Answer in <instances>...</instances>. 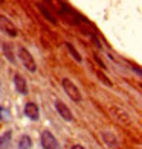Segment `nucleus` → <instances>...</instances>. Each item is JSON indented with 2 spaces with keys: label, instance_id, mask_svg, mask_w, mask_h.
<instances>
[{
  "label": "nucleus",
  "instance_id": "f257e3e1",
  "mask_svg": "<svg viewBox=\"0 0 142 149\" xmlns=\"http://www.w3.org/2000/svg\"><path fill=\"white\" fill-rule=\"evenodd\" d=\"M18 56H20V59H22L25 69H28L29 72H35L37 70L35 59H34V56L25 49V47H20V49H18Z\"/></svg>",
  "mask_w": 142,
  "mask_h": 149
},
{
  "label": "nucleus",
  "instance_id": "f03ea898",
  "mask_svg": "<svg viewBox=\"0 0 142 149\" xmlns=\"http://www.w3.org/2000/svg\"><path fill=\"white\" fill-rule=\"evenodd\" d=\"M63 88H64V91L67 93V96H69L72 100H75V102L81 100V93L78 90V87L73 84L70 79H67V78L63 79Z\"/></svg>",
  "mask_w": 142,
  "mask_h": 149
},
{
  "label": "nucleus",
  "instance_id": "7ed1b4c3",
  "mask_svg": "<svg viewBox=\"0 0 142 149\" xmlns=\"http://www.w3.org/2000/svg\"><path fill=\"white\" fill-rule=\"evenodd\" d=\"M41 146L44 149H61L57 139L53 137V134L49 132V131H44L41 134Z\"/></svg>",
  "mask_w": 142,
  "mask_h": 149
},
{
  "label": "nucleus",
  "instance_id": "20e7f679",
  "mask_svg": "<svg viewBox=\"0 0 142 149\" xmlns=\"http://www.w3.org/2000/svg\"><path fill=\"white\" fill-rule=\"evenodd\" d=\"M0 29H2L5 33L11 35V37H15L17 35V28L12 24L11 20L8 17H5V15H0Z\"/></svg>",
  "mask_w": 142,
  "mask_h": 149
},
{
  "label": "nucleus",
  "instance_id": "39448f33",
  "mask_svg": "<svg viewBox=\"0 0 142 149\" xmlns=\"http://www.w3.org/2000/svg\"><path fill=\"white\" fill-rule=\"evenodd\" d=\"M14 85L20 94H28V85H26V81L22 74H18V73L14 74Z\"/></svg>",
  "mask_w": 142,
  "mask_h": 149
},
{
  "label": "nucleus",
  "instance_id": "423d86ee",
  "mask_svg": "<svg viewBox=\"0 0 142 149\" xmlns=\"http://www.w3.org/2000/svg\"><path fill=\"white\" fill-rule=\"evenodd\" d=\"M55 108H57V111L60 113V116H61L64 120L70 122V120L73 119V116H72L70 110L67 108V105H66V104H63V102H61V100H58V102L55 104Z\"/></svg>",
  "mask_w": 142,
  "mask_h": 149
},
{
  "label": "nucleus",
  "instance_id": "0eeeda50",
  "mask_svg": "<svg viewBox=\"0 0 142 149\" xmlns=\"http://www.w3.org/2000/svg\"><path fill=\"white\" fill-rule=\"evenodd\" d=\"M25 114L28 116L31 120H37L40 116V111H38V107L34 104V102H28L25 105Z\"/></svg>",
  "mask_w": 142,
  "mask_h": 149
},
{
  "label": "nucleus",
  "instance_id": "6e6552de",
  "mask_svg": "<svg viewBox=\"0 0 142 149\" xmlns=\"http://www.w3.org/2000/svg\"><path fill=\"white\" fill-rule=\"evenodd\" d=\"M103 139H104V141H105V145L109 146V148H112V149H116V148L119 146V140L116 139V135L112 134V132H109V131L103 132Z\"/></svg>",
  "mask_w": 142,
  "mask_h": 149
},
{
  "label": "nucleus",
  "instance_id": "1a4fd4ad",
  "mask_svg": "<svg viewBox=\"0 0 142 149\" xmlns=\"http://www.w3.org/2000/svg\"><path fill=\"white\" fill-rule=\"evenodd\" d=\"M112 113L115 114V117H116L118 122H121V123H124V125H128L130 123V119H128L127 114L121 110V108H112Z\"/></svg>",
  "mask_w": 142,
  "mask_h": 149
},
{
  "label": "nucleus",
  "instance_id": "9d476101",
  "mask_svg": "<svg viewBox=\"0 0 142 149\" xmlns=\"http://www.w3.org/2000/svg\"><path fill=\"white\" fill-rule=\"evenodd\" d=\"M2 49H3V55L8 58V61H11L12 64L15 63V58H14V52H12V46L9 43H3L2 44Z\"/></svg>",
  "mask_w": 142,
  "mask_h": 149
},
{
  "label": "nucleus",
  "instance_id": "9b49d317",
  "mask_svg": "<svg viewBox=\"0 0 142 149\" xmlns=\"http://www.w3.org/2000/svg\"><path fill=\"white\" fill-rule=\"evenodd\" d=\"M11 139H12V132L6 131L2 137H0V149H8L11 145Z\"/></svg>",
  "mask_w": 142,
  "mask_h": 149
},
{
  "label": "nucleus",
  "instance_id": "f8f14e48",
  "mask_svg": "<svg viewBox=\"0 0 142 149\" xmlns=\"http://www.w3.org/2000/svg\"><path fill=\"white\" fill-rule=\"evenodd\" d=\"M32 146V141L28 135H22L20 137V141H18V149H31Z\"/></svg>",
  "mask_w": 142,
  "mask_h": 149
},
{
  "label": "nucleus",
  "instance_id": "ddd939ff",
  "mask_svg": "<svg viewBox=\"0 0 142 149\" xmlns=\"http://www.w3.org/2000/svg\"><path fill=\"white\" fill-rule=\"evenodd\" d=\"M66 47H67V50H69L70 55H72L73 58H75L77 63H81V61H83V58H81V55L78 53V50H77V49H75V47H73L70 43H66Z\"/></svg>",
  "mask_w": 142,
  "mask_h": 149
},
{
  "label": "nucleus",
  "instance_id": "4468645a",
  "mask_svg": "<svg viewBox=\"0 0 142 149\" xmlns=\"http://www.w3.org/2000/svg\"><path fill=\"white\" fill-rule=\"evenodd\" d=\"M96 74H98V76H99L101 79H103V82H104L105 85H112V82H110V81H109V79H107V78H105V76H104V74H103V73H101V72H98Z\"/></svg>",
  "mask_w": 142,
  "mask_h": 149
},
{
  "label": "nucleus",
  "instance_id": "2eb2a0df",
  "mask_svg": "<svg viewBox=\"0 0 142 149\" xmlns=\"http://www.w3.org/2000/svg\"><path fill=\"white\" fill-rule=\"evenodd\" d=\"M95 61H96V63H98V64H99V65H101V67H103V69H104V67H105V65H104V64H103V61H101V59H99V58H98V56H95Z\"/></svg>",
  "mask_w": 142,
  "mask_h": 149
},
{
  "label": "nucleus",
  "instance_id": "dca6fc26",
  "mask_svg": "<svg viewBox=\"0 0 142 149\" xmlns=\"http://www.w3.org/2000/svg\"><path fill=\"white\" fill-rule=\"evenodd\" d=\"M72 149H84V148H83V146H79V145H75Z\"/></svg>",
  "mask_w": 142,
  "mask_h": 149
},
{
  "label": "nucleus",
  "instance_id": "f3484780",
  "mask_svg": "<svg viewBox=\"0 0 142 149\" xmlns=\"http://www.w3.org/2000/svg\"><path fill=\"white\" fill-rule=\"evenodd\" d=\"M0 117H2V107H0Z\"/></svg>",
  "mask_w": 142,
  "mask_h": 149
}]
</instances>
